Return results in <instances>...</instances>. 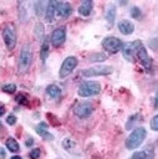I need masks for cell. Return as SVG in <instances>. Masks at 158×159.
Here are the masks:
<instances>
[{"mask_svg":"<svg viewBox=\"0 0 158 159\" xmlns=\"http://www.w3.org/2000/svg\"><path fill=\"white\" fill-rule=\"evenodd\" d=\"M147 137V130L143 127H138L132 130V133L128 135L126 139V148L127 149H136L138 148L146 139Z\"/></svg>","mask_w":158,"mask_h":159,"instance_id":"6da1fadb","label":"cell"},{"mask_svg":"<svg viewBox=\"0 0 158 159\" xmlns=\"http://www.w3.org/2000/svg\"><path fill=\"white\" fill-rule=\"evenodd\" d=\"M32 61V50L30 45H24L21 51H20V56H19V63H17V68L19 72L25 73Z\"/></svg>","mask_w":158,"mask_h":159,"instance_id":"7a4b0ae2","label":"cell"},{"mask_svg":"<svg viewBox=\"0 0 158 159\" xmlns=\"http://www.w3.org/2000/svg\"><path fill=\"white\" fill-rule=\"evenodd\" d=\"M77 92L81 97H92L101 92V84L96 81H86L80 84Z\"/></svg>","mask_w":158,"mask_h":159,"instance_id":"3957f363","label":"cell"},{"mask_svg":"<svg viewBox=\"0 0 158 159\" xmlns=\"http://www.w3.org/2000/svg\"><path fill=\"white\" fill-rule=\"evenodd\" d=\"M133 45H134L136 55H137V57H138L139 62L142 63V66H143L147 71H149V70L152 68V60H151V57L148 56L146 47L143 46V43H142L141 41H134V42H133Z\"/></svg>","mask_w":158,"mask_h":159,"instance_id":"277c9868","label":"cell"},{"mask_svg":"<svg viewBox=\"0 0 158 159\" xmlns=\"http://www.w3.org/2000/svg\"><path fill=\"white\" fill-rule=\"evenodd\" d=\"M2 39L5 42V46L9 51L14 50L15 45H16V31L14 29V26L11 25H6L2 29Z\"/></svg>","mask_w":158,"mask_h":159,"instance_id":"5b68a950","label":"cell"},{"mask_svg":"<svg viewBox=\"0 0 158 159\" xmlns=\"http://www.w3.org/2000/svg\"><path fill=\"white\" fill-rule=\"evenodd\" d=\"M77 63H78V60H77L75 56H68V57H66V58L63 60L61 67H60L58 77H60V78L67 77V76L75 70V67L77 66Z\"/></svg>","mask_w":158,"mask_h":159,"instance_id":"8992f818","label":"cell"},{"mask_svg":"<svg viewBox=\"0 0 158 159\" xmlns=\"http://www.w3.org/2000/svg\"><path fill=\"white\" fill-rule=\"evenodd\" d=\"M113 68L111 66H103V65H98V66H93V67H90V68H86L83 70L82 75L85 77H96V76H106V75H109L112 73Z\"/></svg>","mask_w":158,"mask_h":159,"instance_id":"52a82bcc","label":"cell"},{"mask_svg":"<svg viewBox=\"0 0 158 159\" xmlns=\"http://www.w3.org/2000/svg\"><path fill=\"white\" fill-rule=\"evenodd\" d=\"M102 46H103V48L107 50L108 52L116 53V52H118V51L123 47V43H122V41H121L119 39H117V37H114V36H107V37L103 39Z\"/></svg>","mask_w":158,"mask_h":159,"instance_id":"ba28073f","label":"cell"},{"mask_svg":"<svg viewBox=\"0 0 158 159\" xmlns=\"http://www.w3.org/2000/svg\"><path fill=\"white\" fill-rule=\"evenodd\" d=\"M66 40V27L65 26H60L57 29H55L51 34V43L53 47H60L63 45Z\"/></svg>","mask_w":158,"mask_h":159,"instance_id":"9c48e42d","label":"cell"},{"mask_svg":"<svg viewBox=\"0 0 158 159\" xmlns=\"http://www.w3.org/2000/svg\"><path fill=\"white\" fill-rule=\"evenodd\" d=\"M93 112V106L90 103V102H82V103H78L75 109H73V113L78 117V118H87L92 114Z\"/></svg>","mask_w":158,"mask_h":159,"instance_id":"30bf717a","label":"cell"},{"mask_svg":"<svg viewBox=\"0 0 158 159\" xmlns=\"http://www.w3.org/2000/svg\"><path fill=\"white\" fill-rule=\"evenodd\" d=\"M55 12H57L60 16L68 17L72 12V6L70 2H58L55 1Z\"/></svg>","mask_w":158,"mask_h":159,"instance_id":"8fae6325","label":"cell"},{"mask_svg":"<svg viewBox=\"0 0 158 159\" xmlns=\"http://www.w3.org/2000/svg\"><path fill=\"white\" fill-rule=\"evenodd\" d=\"M122 55L127 61L133 62L134 61V55H136V48L133 42L132 43H124L122 47Z\"/></svg>","mask_w":158,"mask_h":159,"instance_id":"7c38bea8","label":"cell"},{"mask_svg":"<svg viewBox=\"0 0 158 159\" xmlns=\"http://www.w3.org/2000/svg\"><path fill=\"white\" fill-rule=\"evenodd\" d=\"M118 30L122 35H131L134 30V25L129 20H122L118 24Z\"/></svg>","mask_w":158,"mask_h":159,"instance_id":"4fadbf2b","label":"cell"},{"mask_svg":"<svg viewBox=\"0 0 158 159\" xmlns=\"http://www.w3.org/2000/svg\"><path fill=\"white\" fill-rule=\"evenodd\" d=\"M36 132H37V134H40L44 139H47V140H52V139H53V135L47 132V124L44 123V122H40V124L36 125Z\"/></svg>","mask_w":158,"mask_h":159,"instance_id":"5bb4252c","label":"cell"},{"mask_svg":"<svg viewBox=\"0 0 158 159\" xmlns=\"http://www.w3.org/2000/svg\"><path fill=\"white\" fill-rule=\"evenodd\" d=\"M92 7H93V1L86 0V1H83V2L80 5V7H78V14H81L82 16H88V15L91 14V11H92Z\"/></svg>","mask_w":158,"mask_h":159,"instance_id":"9a60e30c","label":"cell"},{"mask_svg":"<svg viewBox=\"0 0 158 159\" xmlns=\"http://www.w3.org/2000/svg\"><path fill=\"white\" fill-rule=\"evenodd\" d=\"M55 16V1H50L46 4V10H45V21L46 22H52Z\"/></svg>","mask_w":158,"mask_h":159,"instance_id":"2e32d148","label":"cell"},{"mask_svg":"<svg viewBox=\"0 0 158 159\" xmlns=\"http://www.w3.org/2000/svg\"><path fill=\"white\" fill-rule=\"evenodd\" d=\"M154 157V153L149 149H144V150H139V152H136L131 159H153Z\"/></svg>","mask_w":158,"mask_h":159,"instance_id":"e0dca14e","label":"cell"},{"mask_svg":"<svg viewBox=\"0 0 158 159\" xmlns=\"http://www.w3.org/2000/svg\"><path fill=\"white\" fill-rule=\"evenodd\" d=\"M116 6L113 4H111L108 7H107V11H106V20L109 25H113L114 22V19H116Z\"/></svg>","mask_w":158,"mask_h":159,"instance_id":"ac0fdd59","label":"cell"},{"mask_svg":"<svg viewBox=\"0 0 158 159\" xmlns=\"http://www.w3.org/2000/svg\"><path fill=\"white\" fill-rule=\"evenodd\" d=\"M35 35H36L39 41L44 42V40H45V29H44V25L41 22H37L35 25Z\"/></svg>","mask_w":158,"mask_h":159,"instance_id":"d6986e66","label":"cell"},{"mask_svg":"<svg viewBox=\"0 0 158 159\" xmlns=\"http://www.w3.org/2000/svg\"><path fill=\"white\" fill-rule=\"evenodd\" d=\"M49 52H50V48H49V40L45 39L44 42H42V45H41V50H40V55H41L42 62L46 61V58H47V56H49Z\"/></svg>","mask_w":158,"mask_h":159,"instance_id":"ffe728a7","label":"cell"},{"mask_svg":"<svg viewBox=\"0 0 158 159\" xmlns=\"http://www.w3.org/2000/svg\"><path fill=\"white\" fill-rule=\"evenodd\" d=\"M46 93H47L50 97L56 98V97L60 96L61 89H60V87L56 86V84H50V86H47V88H46Z\"/></svg>","mask_w":158,"mask_h":159,"instance_id":"44dd1931","label":"cell"},{"mask_svg":"<svg viewBox=\"0 0 158 159\" xmlns=\"http://www.w3.org/2000/svg\"><path fill=\"white\" fill-rule=\"evenodd\" d=\"M6 148L10 150V152H12V153H16V152H19L20 150V147H19V143L14 139V138H7V140H6Z\"/></svg>","mask_w":158,"mask_h":159,"instance_id":"7402d4cb","label":"cell"},{"mask_svg":"<svg viewBox=\"0 0 158 159\" xmlns=\"http://www.w3.org/2000/svg\"><path fill=\"white\" fill-rule=\"evenodd\" d=\"M138 118H141V116L137 113V114H133V116H131L129 118H128V120H127V123H126V129H132L133 128V125H134V123L136 122H138ZM141 120V119H139Z\"/></svg>","mask_w":158,"mask_h":159,"instance_id":"603a6c76","label":"cell"},{"mask_svg":"<svg viewBox=\"0 0 158 159\" xmlns=\"http://www.w3.org/2000/svg\"><path fill=\"white\" fill-rule=\"evenodd\" d=\"M15 99H16V102H17L19 104H21V106H29V99H27V97H26L25 94H17Z\"/></svg>","mask_w":158,"mask_h":159,"instance_id":"cb8c5ba5","label":"cell"},{"mask_svg":"<svg viewBox=\"0 0 158 159\" xmlns=\"http://www.w3.org/2000/svg\"><path fill=\"white\" fill-rule=\"evenodd\" d=\"M2 91H4L5 93H10V94H12V93L16 91V86H15L14 83L5 84V86H2Z\"/></svg>","mask_w":158,"mask_h":159,"instance_id":"d4e9b609","label":"cell"},{"mask_svg":"<svg viewBox=\"0 0 158 159\" xmlns=\"http://www.w3.org/2000/svg\"><path fill=\"white\" fill-rule=\"evenodd\" d=\"M131 16L133 19H139V16H141V9L137 7V6H133L132 10H131Z\"/></svg>","mask_w":158,"mask_h":159,"instance_id":"484cf974","label":"cell"},{"mask_svg":"<svg viewBox=\"0 0 158 159\" xmlns=\"http://www.w3.org/2000/svg\"><path fill=\"white\" fill-rule=\"evenodd\" d=\"M40 148H34L31 152H30V154H29V157H30V159H39V157H40Z\"/></svg>","mask_w":158,"mask_h":159,"instance_id":"4316f807","label":"cell"},{"mask_svg":"<svg viewBox=\"0 0 158 159\" xmlns=\"http://www.w3.org/2000/svg\"><path fill=\"white\" fill-rule=\"evenodd\" d=\"M63 147H65V149H67V150H70V149H72L73 147H75V143L71 140V139H68V138H66L65 140H63Z\"/></svg>","mask_w":158,"mask_h":159,"instance_id":"83f0119b","label":"cell"},{"mask_svg":"<svg viewBox=\"0 0 158 159\" xmlns=\"http://www.w3.org/2000/svg\"><path fill=\"white\" fill-rule=\"evenodd\" d=\"M149 47L152 48V50H154V51H158V37H156V39H152V40H149Z\"/></svg>","mask_w":158,"mask_h":159,"instance_id":"f1b7e54d","label":"cell"},{"mask_svg":"<svg viewBox=\"0 0 158 159\" xmlns=\"http://www.w3.org/2000/svg\"><path fill=\"white\" fill-rule=\"evenodd\" d=\"M151 128L153 130H157L158 132V114L152 118V120H151Z\"/></svg>","mask_w":158,"mask_h":159,"instance_id":"f546056e","label":"cell"},{"mask_svg":"<svg viewBox=\"0 0 158 159\" xmlns=\"http://www.w3.org/2000/svg\"><path fill=\"white\" fill-rule=\"evenodd\" d=\"M6 123H7L9 125H14V124L16 123V117H15L14 114H9L7 118H6Z\"/></svg>","mask_w":158,"mask_h":159,"instance_id":"4dcf8cb0","label":"cell"},{"mask_svg":"<svg viewBox=\"0 0 158 159\" xmlns=\"http://www.w3.org/2000/svg\"><path fill=\"white\" fill-rule=\"evenodd\" d=\"M106 57L102 55V53H97V55H95V56H91V61H103Z\"/></svg>","mask_w":158,"mask_h":159,"instance_id":"1f68e13d","label":"cell"},{"mask_svg":"<svg viewBox=\"0 0 158 159\" xmlns=\"http://www.w3.org/2000/svg\"><path fill=\"white\" fill-rule=\"evenodd\" d=\"M47 116H49L50 118H52V119H51V122H52V124H53V125H58V122H56V119H57V118H56L53 114H50V113H47Z\"/></svg>","mask_w":158,"mask_h":159,"instance_id":"d6a6232c","label":"cell"},{"mask_svg":"<svg viewBox=\"0 0 158 159\" xmlns=\"http://www.w3.org/2000/svg\"><path fill=\"white\" fill-rule=\"evenodd\" d=\"M5 155H6V153H5V149L0 147V159H4V158H5Z\"/></svg>","mask_w":158,"mask_h":159,"instance_id":"836d02e7","label":"cell"},{"mask_svg":"<svg viewBox=\"0 0 158 159\" xmlns=\"http://www.w3.org/2000/svg\"><path fill=\"white\" fill-rule=\"evenodd\" d=\"M32 144H34V138H31V137H30V138L26 140V145H27V147H30V145H32Z\"/></svg>","mask_w":158,"mask_h":159,"instance_id":"e575fe53","label":"cell"},{"mask_svg":"<svg viewBox=\"0 0 158 159\" xmlns=\"http://www.w3.org/2000/svg\"><path fill=\"white\" fill-rule=\"evenodd\" d=\"M5 112H6V109H5V107L1 104V106H0V117H1V116H4V114H5Z\"/></svg>","mask_w":158,"mask_h":159,"instance_id":"d590c367","label":"cell"},{"mask_svg":"<svg viewBox=\"0 0 158 159\" xmlns=\"http://www.w3.org/2000/svg\"><path fill=\"white\" fill-rule=\"evenodd\" d=\"M154 108H156V109H158V92H157L156 98H154Z\"/></svg>","mask_w":158,"mask_h":159,"instance_id":"8d00e7d4","label":"cell"},{"mask_svg":"<svg viewBox=\"0 0 158 159\" xmlns=\"http://www.w3.org/2000/svg\"><path fill=\"white\" fill-rule=\"evenodd\" d=\"M10 159H21V157H19V155H14V157H11Z\"/></svg>","mask_w":158,"mask_h":159,"instance_id":"74e56055","label":"cell"}]
</instances>
